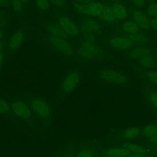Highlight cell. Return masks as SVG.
Instances as JSON below:
<instances>
[{
    "mask_svg": "<svg viewBox=\"0 0 157 157\" xmlns=\"http://www.w3.org/2000/svg\"><path fill=\"white\" fill-rule=\"evenodd\" d=\"M140 65L144 68H150L154 66L155 64V59L153 56L150 55L145 56L139 59Z\"/></svg>",
    "mask_w": 157,
    "mask_h": 157,
    "instance_id": "cell-23",
    "label": "cell"
},
{
    "mask_svg": "<svg viewBox=\"0 0 157 157\" xmlns=\"http://www.w3.org/2000/svg\"><path fill=\"white\" fill-rule=\"evenodd\" d=\"M149 100L151 105L157 109V91H153L149 95Z\"/></svg>",
    "mask_w": 157,
    "mask_h": 157,
    "instance_id": "cell-32",
    "label": "cell"
},
{
    "mask_svg": "<svg viewBox=\"0 0 157 157\" xmlns=\"http://www.w3.org/2000/svg\"><path fill=\"white\" fill-rule=\"evenodd\" d=\"M112 8L117 20H123L127 18L128 11L123 4L116 2L112 6Z\"/></svg>",
    "mask_w": 157,
    "mask_h": 157,
    "instance_id": "cell-16",
    "label": "cell"
},
{
    "mask_svg": "<svg viewBox=\"0 0 157 157\" xmlns=\"http://www.w3.org/2000/svg\"><path fill=\"white\" fill-rule=\"evenodd\" d=\"M109 44L114 48L126 50L131 48L134 43L129 37L123 36H113L109 39Z\"/></svg>",
    "mask_w": 157,
    "mask_h": 157,
    "instance_id": "cell-10",
    "label": "cell"
},
{
    "mask_svg": "<svg viewBox=\"0 0 157 157\" xmlns=\"http://www.w3.org/2000/svg\"><path fill=\"white\" fill-rule=\"evenodd\" d=\"M105 7L103 3L93 1L86 4L74 3L73 5V9L76 13L93 18L100 17Z\"/></svg>",
    "mask_w": 157,
    "mask_h": 157,
    "instance_id": "cell-4",
    "label": "cell"
},
{
    "mask_svg": "<svg viewBox=\"0 0 157 157\" xmlns=\"http://www.w3.org/2000/svg\"><path fill=\"white\" fill-rule=\"evenodd\" d=\"M150 25L151 28H152L154 30L157 31V17L153 18L150 20Z\"/></svg>",
    "mask_w": 157,
    "mask_h": 157,
    "instance_id": "cell-35",
    "label": "cell"
},
{
    "mask_svg": "<svg viewBox=\"0 0 157 157\" xmlns=\"http://www.w3.org/2000/svg\"><path fill=\"white\" fill-rule=\"evenodd\" d=\"M12 112L15 117L23 121H29L33 118V112L28 104L21 100H15L11 104Z\"/></svg>",
    "mask_w": 157,
    "mask_h": 157,
    "instance_id": "cell-8",
    "label": "cell"
},
{
    "mask_svg": "<svg viewBox=\"0 0 157 157\" xmlns=\"http://www.w3.org/2000/svg\"><path fill=\"white\" fill-rule=\"evenodd\" d=\"M64 157H74V156H72V155H66V156H65Z\"/></svg>",
    "mask_w": 157,
    "mask_h": 157,
    "instance_id": "cell-43",
    "label": "cell"
},
{
    "mask_svg": "<svg viewBox=\"0 0 157 157\" xmlns=\"http://www.w3.org/2000/svg\"><path fill=\"white\" fill-rule=\"evenodd\" d=\"M80 31V34L83 36L84 40L90 41V42H95L96 39V34H94L91 31L89 30L83 25H79Z\"/></svg>",
    "mask_w": 157,
    "mask_h": 157,
    "instance_id": "cell-21",
    "label": "cell"
},
{
    "mask_svg": "<svg viewBox=\"0 0 157 157\" xmlns=\"http://www.w3.org/2000/svg\"><path fill=\"white\" fill-rule=\"evenodd\" d=\"M140 132V129L139 128H129L123 131V136L126 139H133L139 135Z\"/></svg>",
    "mask_w": 157,
    "mask_h": 157,
    "instance_id": "cell-24",
    "label": "cell"
},
{
    "mask_svg": "<svg viewBox=\"0 0 157 157\" xmlns=\"http://www.w3.org/2000/svg\"><path fill=\"white\" fill-rule=\"evenodd\" d=\"M99 78L108 83L124 85L128 82L127 77L120 71L112 69H102L98 72Z\"/></svg>",
    "mask_w": 157,
    "mask_h": 157,
    "instance_id": "cell-7",
    "label": "cell"
},
{
    "mask_svg": "<svg viewBox=\"0 0 157 157\" xmlns=\"http://www.w3.org/2000/svg\"><path fill=\"white\" fill-rule=\"evenodd\" d=\"M146 75L150 82L157 85V71H150L147 73Z\"/></svg>",
    "mask_w": 157,
    "mask_h": 157,
    "instance_id": "cell-31",
    "label": "cell"
},
{
    "mask_svg": "<svg viewBox=\"0 0 157 157\" xmlns=\"http://www.w3.org/2000/svg\"><path fill=\"white\" fill-rule=\"evenodd\" d=\"M6 60V55L3 52L0 53V69L4 65V63Z\"/></svg>",
    "mask_w": 157,
    "mask_h": 157,
    "instance_id": "cell-36",
    "label": "cell"
},
{
    "mask_svg": "<svg viewBox=\"0 0 157 157\" xmlns=\"http://www.w3.org/2000/svg\"><path fill=\"white\" fill-rule=\"evenodd\" d=\"M49 46L58 53L66 57H72L75 53V48L67 38H61L49 36Z\"/></svg>",
    "mask_w": 157,
    "mask_h": 157,
    "instance_id": "cell-3",
    "label": "cell"
},
{
    "mask_svg": "<svg viewBox=\"0 0 157 157\" xmlns=\"http://www.w3.org/2000/svg\"><path fill=\"white\" fill-rule=\"evenodd\" d=\"M105 155L108 157H128L130 152L123 147H113L106 150Z\"/></svg>",
    "mask_w": 157,
    "mask_h": 157,
    "instance_id": "cell-15",
    "label": "cell"
},
{
    "mask_svg": "<svg viewBox=\"0 0 157 157\" xmlns=\"http://www.w3.org/2000/svg\"><path fill=\"white\" fill-rule=\"evenodd\" d=\"M123 147L128 150L130 153L132 152L136 154L145 155L146 153V150L144 147L131 143H125L123 144Z\"/></svg>",
    "mask_w": 157,
    "mask_h": 157,
    "instance_id": "cell-20",
    "label": "cell"
},
{
    "mask_svg": "<svg viewBox=\"0 0 157 157\" xmlns=\"http://www.w3.org/2000/svg\"><path fill=\"white\" fill-rule=\"evenodd\" d=\"M82 72L78 69H72L64 76L59 88L60 97H66L71 94L81 83Z\"/></svg>",
    "mask_w": 157,
    "mask_h": 157,
    "instance_id": "cell-1",
    "label": "cell"
},
{
    "mask_svg": "<svg viewBox=\"0 0 157 157\" xmlns=\"http://www.w3.org/2000/svg\"><path fill=\"white\" fill-rule=\"evenodd\" d=\"M50 2L54 7L58 9H64L66 6V0H50Z\"/></svg>",
    "mask_w": 157,
    "mask_h": 157,
    "instance_id": "cell-30",
    "label": "cell"
},
{
    "mask_svg": "<svg viewBox=\"0 0 157 157\" xmlns=\"http://www.w3.org/2000/svg\"><path fill=\"white\" fill-rule=\"evenodd\" d=\"M150 50L144 46H137L132 47L129 53V56L131 58L134 59H139L141 58L150 55Z\"/></svg>",
    "mask_w": 157,
    "mask_h": 157,
    "instance_id": "cell-13",
    "label": "cell"
},
{
    "mask_svg": "<svg viewBox=\"0 0 157 157\" xmlns=\"http://www.w3.org/2000/svg\"><path fill=\"white\" fill-rule=\"evenodd\" d=\"M80 25H83L96 34L101 33L102 31V26L101 23L93 17H85L82 19Z\"/></svg>",
    "mask_w": 157,
    "mask_h": 157,
    "instance_id": "cell-12",
    "label": "cell"
},
{
    "mask_svg": "<svg viewBox=\"0 0 157 157\" xmlns=\"http://www.w3.org/2000/svg\"><path fill=\"white\" fill-rule=\"evenodd\" d=\"M75 157H95V153L92 149L84 148L78 151Z\"/></svg>",
    "mask_w": 157,
    "mask_h": 157,
    "instance_id": "cell-28",
    "label": "cell"
},
{
    "mask_svg": "<svg viewBox=\"0 0 157 157\" xmlns=\"http://www.w3.org/2000/svg\"><path fill=\"white\" fill-rule=\"evenodd\" d=\"M47 31L51 36L61 38H67L68 37L56 22H52L48 24L47 27Z\"/></svg>",
    "mask_w": 157,
    "mask_h": 157,
    "instance_id": "cell-14",
    "label": "cell"
},
{
    "mask_svg": "<svg viewBox=\"0 0 157 157\" xmlns=\"http://www.w3.org/2000/svg\"><path fill=\"white\" fill-rule=\"evenodd\" d=\"M10 6L16 13H21L26 7L20 0H10Z\"/></svg>",
    "mask_w": 157,
    "mask_h": 157,
    "instance_id": "cell-26",
    "label": "cell"
},
{
    "mask_svg": "<svg viewBox=\"0 0 157 157\" xmlns=\"http://www.w3.org/2000/svg\"><path fill=\"white\" fill-rule=\"evenodd\" d=\"M26 34L24 31L18 30L13 33L8 40V48L10 52L17 51L24 42Z\"/></svg>",
    "mask_w": 157,
    "mask_h": 157,
    "instance_id": "cell-9",
    "label": "cell"
},
{
    "mask_svg": "<svg viewBox=\"0 0 157 157\" xmlns=\"http://www.w3.org/2000/svg\"><path fill=\"white\" fill-rule=\"evenodd\" d=\"M10 6V0H0V9L8 8Z\"/></svg>",
    "mask_w": 157,
    "mask_h": 157,
    "instance_id": "cell-33",
    "label": "cell"
},
{
    "mask_svg": "<svg viewBox=\"0 0 157 157\" xmlns=\"http://www.w3.org/2000/svg\"><path fill=\"white\" fill-rule=\"evenodd\" d=\"M11 112V104L7 100L0 97V115L6 116Z\"/></svg>",
    "mask_w": 157,
    "mask_h": 157,
    "instance_id": "cell-22",
    "label": "cell"
},
{
    "mask_svg": "<svg viewBox=\"0 0 157 157\" xmlns=\"http://www.w3.org/2000/svg\"><path fill=\"white\" fill-rule=\"evenodd\" d=\"M128 157H145V156L144 155H142V154L133 153V154L129 155V156H128Z\"/></svg>",
    "mask_w": 157,
    "mask_h": 157,
    "instance_id": "cell-39",
    "label": "cell"
},
{
    "mask_svg": "<svg viewBox=\"0 0 157 157\" xmlns=\"http://www.w3.org/2000/svg\"><path fill=\"white\" fill-rule=\"evenodd\" d=\"M72 1L77 4H86L92 1V0H72Z\"/></svg>",
    "mask_w": 157,
    "mask_h": 157,
    "instance_id": "cell-38",
    "label": "cell"
},
{
    "mask_svg": "<svg viewBox=\"0 0 157 157\" xmlns=\"http://www.w3.org/2000/svg\"><path fill=\"white\" fill-rule=\"evenodd\" d=\"M53 157H60V156H58V155H56V156H53Z\"/></svg>",
    "mask_w": 157,
    "mask_h": 157,
    "instance_id": "cell-44",
    "label": "cell"
},
{
    "mask_svg": "<svg viewBox=\"0 0 157 157\" xmlns=\"http://www.w3.org/2000/svg\"><path fill=\"white\" fill-rule=\"evenodd\" d=\"M56 23L67 36L75 37H78L80 34L79 26L71 17L66 15H59L56 17Z\"/></svg>",
    "mask_w": 157,
    "mask_h": 157,
    "instance_id": "cell-6",
    "label": "cell"
},
{
    "mask_svg": "<svg viewBox=\"0 0 157 157\" xmlns=\"http://www.w3.org/2000/svg\"><path fill=\"white\" fill-rule=\"evenodd\" d=\"M121 29L124 32L129 35L138 33L140 30L139 26L133 20H128L124 22L121 25Z\"/></svg>",
    "mask_w": 157,
    "mask_h": 157,
    "instance_id": "cell-18",
    "label": "cell"
},
{
    "mask_svg": "<svg viewBox=\"0 0 157 157\" xmlns=\"http://www.w3.org/2000/svg\"><path fill=\"white\" fill-rule=\"evenodd\" d=\"M129 38L132 41L133 43H135L137 45H144L148 44L150 42V38L148 36L139 33L129 35Z\"/></svg>",
    "mask_w": 157,
    "mask_h": 157,
    "instance_id": "cell-19",
    "label": "cell"
},
{
    "mask_svg": "<svg viewBox=\"0 0 157 157\" xmlns=\"http://www.w3.org/2000/svg\"><path fill=\"white\" fill-rule=\"evenodd\" d=\"M34 1L36 7L40 12H46L50 7V0H34Z\"/></svg>",
    "mask_w": 157,
    "mask_h": 157,
    "instance_id": "cell-25",
    "label": "cell"
},
{
    "mask_svg": "<svg viewBox=\"0 0 157 157\" xmlns=\"http://www.w3.org/2000/svg\"><path fill=\"white\" fill-rule=\"evenodd\" d=\"M3 48H4V44L1 41H0V53L2 52Z\"/></svg>",
    "mask_w": 157,
    "mask_h": 157,
    "instance_id": "cell-41",
    "label": "cell"
},
{
    "mask_svg": "<svg viewBox=\"0 0 157 157\" xmlns=\"http://www.w3.org/2000/svg\"><path fill=\"white\" fill-rule=\"evenodd\" d=\"M3 37H4L3 31L2 30H0V41L2 40V39H3Z\"/></svg>",
    "mask_w": 157,
    "mask_h": 157,
    "instance_id": "cell-42",
    "label": "cell"
},
{
    "mask_svg": "<svg viewBox=\"0 0 157 157\" xmlns=\"http://www.w3.org/2000/svg\"><path fill=\"white\" fill-rule=\"evenodd\" d=\"M143 133L145 137L150 138L157 133V126L154 124L147 125L144 128Z\"/></svg>",
    "mask_w": 157,
    "mask_h": 157,
    "instance_id": "cell-27",
    "label": "cell"
},
{
    "mask_svg": "<svg viewBox=\"0 0 157 157\" xmlns=\"http://www.w3.org/2000/svg\"><path fill=\"white\" fill-rule=\"evenodd\" d=\"M23 3V4L26 7V6L29 4V0H20Z\"/></svg>",
    "mask_w": 157,
    "mask_h": 157,
    "instance_id": "cell-40",
    "label": "cell"
},
{
    "mask_svg": "<svg viewBox=\"0 0 157 157\" xmlns=\"http://www.w3.org/2000/svg\"><path fill=\"white\" fill-rule=\"evenodd\" d=\"M147 13L151 17H157V2H152L147 7Z\"/></svg>",
    "mask_w": 157,
    "mask_h": 157,
    "instance_id": "cell-29",
    "label": "cell"
},
{
    "mask_svg": "<svg viewBox=\"0 0 157 157\" xmlns=\"http://www.w3.org/2000/svg\"><path fill=\"white\" fill-rule=\"evenodd\" d=\"M75 53L83 60L93 61L101 58L103 52L95 42L83 40L75 48Z\"/></svg>",
    "mask_w": 157,
    "mask_h": 157,
    "instance_id": "cell-2",
    "label": "cell"
},
{
    "mask_svg": "<svg viewBox=\"0 0 157 157\" xmlns=\"http://www.w3.org/2000/svg\"><path fill=\"white\" fill-rule=\"evenodd\" d=\"M149 140L150 142L153 144H157V133L152 136L149 138Z\"/></svg>",
    "mask_w": 157,
    "mask_h": 157,
    "instance_id": "cell-37",
    "label": "cell"
},
{
    "mask_svg": "<svg viewBox=\"0 0 157 157\" xmlns=\"http://www.w3.org/2000/svg\"><path fill=\"white\" fill-rule=\"evenodd\" d=\"M99 18L101 21L106 23H112L117 20L112 7L106 6L102 15L100 16Z\"/></svg>",
    "mask_w": 157,
    "mask_h": 157,
    "instance_id": "cell-17",
    "label": "cell"
},
{
    "mask_svg": "<svg viewBox=\"0 0 157 157\" xmlns=\"http://www.w3.org/2000/svg\"><path fill=\"white\" fill-rule=\"evenodd\" d=\"M29 105L33 113L42 120H47L52 117V108L50 104L43 98L39 97L31 98Z\"/></svg>",
    "mask_w": 157,
    "mask_h": 157,
    "instance_id": "cell-5",
    "label": "cell"
},
{
    "mask_svg": "<svg viewBox=\"0 0 157 157\" xmlns=\"http://www.w3.org/2000/svg\"><path fill=\"white\" fill-rule=\"evenodd\" d=\"M131 2L137 7H144L146 4V0H131Z\"/></svg>",
    "mask_w": 157,
    "mask_h": 157,
    "instance_id": "cell-34",
    "label": "cell"
},
{
    "mask_svg": "<svg viewBox=\"0 0 157 157\" xmlns=\"http://www.w3.org/2000/svg\"><path fill=\"white\" fill-rule=\"evenodd\" d=\"M133 21L142 29H148L151 28L150 20L147 15L140 10H135L132 13Z\"/></svg>",
    "mask_w": 157,
    "mask_h": 157,
    "instance_id": "cell-11",
    "label": "cell"
}]
</instances>
